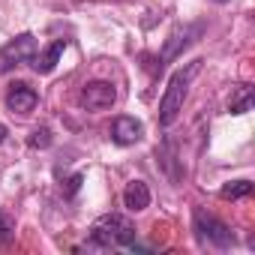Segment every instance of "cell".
Returning a JSON list of instances; mask_svg holds the SVG:
<instances>
[{"instance_id":"11","label":"cell","mask_w":255,"mask_h":255,"mask_svg":"<svg viewBox=\"0 0 255 255\" xmlns=\"http://www.w3.org/2000/svg\"><path fill=\"white\" fill-rule=\"evenodd\" d=\"M252 102H255L252 87H249V84H240V87L234 90L231 102H228V111H231V114H246V111L252 108Z\"/></svg>"},{"instance_id":"15","label":"cell","mask_w":255,"mask_h":255,"mask_svg":"<svg viewBox=\"0 0 255 255\" xmlns=\"http://www.w3.org/2000/svg\"><path fill=\"white\" fill-rule=\"evenodd\" d=\"M6 138H9V129H6V126H3V123H0V144H3Z\"/></svg>"},{"instance_id":"5","label":"cell","mask_w":255,"mask_h":255,"mask_svg":"<svg viewBox=\"0 0 255 255\" xmlns=\"http://www.w3.org/2000/svg\"><path fill=\"white\" fill-rule=\"evenodd\" d=\"M117 102V87L111 81H87L78 93V105L84 111H105Z\"/></svg>"},{"instance_id":"8","label":"cell","mask_w":255,"mask_h":255,"mask_svg":"<svg viewBox=\"0 0 255 255\" xmlns=\"http://www.w3.org/2000/svg\"><path fill=\"white\" fill-rule=\"evenodd\" d=\"M201 33V24H189V27H177L171 36H168V42L162 45V54H159V69L165 66V63H171L189 42H192V36H198Z\"/></svg>"},{"instance_id":"2","label":"cell","mask_w":255,"mask_h":255,"mask_svg":"<svg viewBox=\"0 0 255 255\" xmlns=\"http://www.w3.org/2000/svg\"><path fill=\"white\" fill-rule=\"evenodd\" d=\"M198 66H201V60L189 63L186 69H177V72L168 78V87H165V93H162V99H159V126H171V123L180 117L183 102H186V93H189V81H192V75L198 72Z\"/></svg>"},{"instance_id":"4","label":"cell","mask_w":255,"mask_h":255,"mask_svg":"<svg viewBox=\"0 0 255 255\" xmlns=\"http://www.w3.org/2000/svg\"><path fill=\"white\" fill-rule=\"evenodd\" d=\"M36 51H39V42H36L33 33H21V36L9 39L3 48H0V75L18 69L21 63H30Z\"/></svg>"},{"instance_id":"13","label":"cell","mask_w":255,"mask_h":255,"mask_svg":"<svg viewBox=\"0 0 255 255\" xmlns=\"http://www.w3.org/2000/svg\"><path fill=\"white\" fill-rule=\"evenodd\" d=\"M12 240H15V222L6 213H0V249H6Z\"/></svg>"},{"instance_id":"3","label":"cell","mask_w":255,"mask_h":255,"mask_svg":"<svg viewBox=\"0 0 255 255\" xmlns=\"http://www.w3.org/2000/svg\"><path fill=\"white\" fill-rule=\"evenodd\" d=\"M192 231H195L198 243L207 249H231L234 246V231L222 219H216L213 213L195 210L192 213Z\"/></svg>"},{"instance_id":"10","label":"cell","mask_w":255,"mask_h":255,"mask_svg":"<svg viewBox=\"0 0 255 255\" xmlns=\"http://www.w3.org/2000/svg\"><path fill=\"white\" fill-rule=\"evenodd\" d=\"M66 51V39H54L48 48H42V51H36L33 54V72H39V75H48L54 66H57V60H60V54Z\"/></svg>"},{"instance_id":"9","label":"cell","mask_w":255,"mask_h":255,"mask_svg":"<svg viewBox=\"0 0 255 255\" xmlns=\"http://www.w3.org/2000/svg\"><path fill=\"white\" fill-rule=\"evenodd\" d=\"M123 207L129 210V213H141L150 207V189L144 180H129L123 189Z\"/></svg>"},{"instance_id":"16","label":"cell","mask_w":255,"mask_h":255,"mask_svg":"<svg viewBox=\"0 0 255 255\" xmlns=\"http://www.w3.org/2000/svg\"><path fill=\"white\" fill-rule=\"evenodd\" d=\"M213 3H225V0H213Z\"/></svg>"},{"instance_id":"7","label":"cell","mask_w":255,"mask_h":255,"mask_svg":"<svg viewBox=\"0 0 255 255\" xmlns=\"http://www.w3.org/2000/svg\"><path fill=\"white\" fill-rule=\"evenodd\" d=\"M141 135H144L141 120H135V117H129V114L114 117V123H111V141H114V144L129 147V144H138Z\"/></svg>"},{"instance_id":"14","label":"cell","mask_w":255,"mask_h":255,"mask_svg":"<svg viewBox=\"0 0 255 255\" xmlns=\"http://www.w3.org/2000/svg\"><path fill=\"white\" fill-rule=\"evenodd\" d=\"M27 144H30L33 150H45V147L51 144V129H48V126H39V129H33L30 138H27Z\"/></svg>"},{"instance_id":"6","label":"cell","mask_w":255,"mask_h":255,"mask_svg":"<svg viewBox=\"0 0 255 255\" xmlns=\"http://www.w3.org/2000/svg\"><path fill=\"white\" fill-rule=\"evenodd\" d=\"M36 102H39V93H36L30 84H24V81L12 84V87L6 90V111H12V114H18V117H27V114L36 108Z\"/></svg>"},{"instance_id":"1","label":"cell","mask_w":255,"mask_h":255,"mask_svg":"<svg viewBox=\"0 0 255 255\" xmlns=\"http://www.w3.org/2000/svg\"><path fill=\"white\" fill-rule=\"evenodd\" d=\"M90 246H99V249H135V225L120 213H105L90 228Z\"/></svg>"},{"instance_id":"12","label":"cell","mask_w":255,"mask_h":255,"mask_svg":"<svg viewBox=\"0 0 255 255\" xmlns=\"http://www.w3.org/2000/svg\"><path fill=\"white\" fill-rule=\"evenodd\" d=\"M222 198H249L252 195V180H231V183H225L222 186V192H219Z\"/></svg>"}]
</instances>
